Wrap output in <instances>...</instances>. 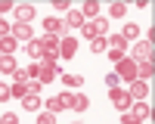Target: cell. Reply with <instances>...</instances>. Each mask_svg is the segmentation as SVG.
I'll use <instances>...</instances> for the list:
<instances>
[{
    "label": "cell",
    "instance_id": "cell-32",
    "mask_svg": "<svg viewBox=\"0 0 155 124\" xmlns=\"http://www.w3.org/2000/svg\"><path fill=\"white\" fill-rule=\"evenodd\" d=\"M121 124H140V121L130 115V112H121Z\"/></svg>",
    "mask_w": 155,
    "mask_h": 124
},
{
    "label": "cell",
    "instance_id": "cell-28",
    "mask_svg": "<svg viewBox=\"0 0 155 124\" xmlns=\"http://www.w3.org/2000/svg\"><path fill=\"white\" fill-rule=\"evenodd\" d=\"M37 124H56V115L53 112H41V115H37Z\"/></svg>",
    "mask_w": 155,
    "mask_h": 124
},
{
    "label": "cell",
    "instance_id": "cell-12",
    "mask_svg": "<svg viewBox=\"0 0 155 124\" xmlns=\"http://www.w3.org/2000/svg\"><path fill=\"white\" fill-rule=\"evenodd\" d=\"M134 62H149L152 59V44L149 41H140L137 47H134V56H130Z\"/></svg>",
    "mask_w": 155,
    "mask_h": 124
},
{
    "label": "cell",
    "instance_id": "cell-6",
    "mask_svg": "<svg viewBox=\"0 0 155 124\" xmlns=\"http://www.w3.org/2000/svg\"><path fill=\"white\" fill-rule=\"evenodd\" d=\"M41 44H44V59H59V44H62V37L47 34Z\"/></svg>",
    "mask_w": 155,
    "mask_h": 124
},
{
    "label": "cell",
    "instance_id": "cell-14",
    "mask_svg": "<svg viewBox=\"0 0 155 124\" xmlns=\"http://www.w3.org/2000/svg\"><path fill=\"white\" fill-rule=\"evenodd\" d=\"M9 34L16 37L19 44H22V41H25V44H28V41H34V37H31V25H12V28H9Z\"/></svg>",
    "mask_w": 155,
    "mask_h": 124
},
{
    "label": "cell",
    "instance_id": "cell-16",
    "mask_svg": "<svg viewBox=\"0 0 155 124\" xmlns=\"http://www.w3.org/2000/svg\"><path fill=\"white\" fill-rule=\"evenodd\" d=\"M81 16H84V22L99 19V3H96V0H87V3H84V9H81Z\"/></svg>",
    "mask_w": 155,
    "mask_h": 124
},
{
    "label": "cell",
    "instance_id": "cell-34",
    "mask_svg": "<svg viewBox=\"0 0 155 124\" xmlns=\"http://www.w3.org/2000/svg\"><path fill=\"white\" fill-rule=\"evenodd\" d=\"M9 9H12L9 0H0V19H3V12H9Z\"/></svg>",
    "mask_w": 155,
    "mask_h": 124
},
{
    "label": "cell",
    "instance_id": "cell-3",
    "mask_svg": "<svg viewBox=\"0 0 155 124\" xmlns=\"http://www.w3.org/2000/svg\"><path fill=\"white\" fill-rule=\"evenodd\" d=\"M115 74H118V81H124V84L137 81V62H134L130 56L118 59V62H115Z\"/></svg>",
    "mask_w": 155,
    "mask_h": 124
},
{
    "label": "cell",
    "instance_id": "cell-8",
    "mask_svg": "<svg viewBox=\"0 0 155 124\" xmlns=\"http://www.w3.org/2000/svg\"><path fill=\"white\" fill-rule=\"evenodd\" d=\"M74 53H78V37L74 34H65L62 44H59V59H71Z\"/></svg>",
    "mask_w": 155,
    "mask_h": 124
},
{
    "label": "cell",
    "instance_id": "cell-21",
    "mask_svg": "<svg viewBox=\"0 0 155 124\" xmlns=\"http://www.w3.org/2000/svg\"><path fill=\"white\" fill-rule=\"evenodd\" d=\"M22 106H25V112H37V109L44 106V99H41V96H25Z\"/></svg>",
    "mask_w": 155,
    "mask_h": 124
},
{
    "label": "cell",
    "instance_id": "cell-24",
    "mask_svg": "<svg viewBox=\"0 0 155 124\" xmlns=\"http://www.w3.org/2000/svg\"><path fill=\"white\" fill-rule=\"evenodd\" d=\"M106 47H109V44H106V37H93V41H90V50H93L96 56H99V53H106Z\"/></svg>",
    "mask_w": 155,
    "mask_h": 124
},
{
    "label": "cell",
    "instance_id": "cell-20",
    "mask_svg": "<svg viewBox=\"0 0 155 124\" xmlns=\"http://www.w3.org/2000/svg\"><path fill=\"white\" fill-rule=\"evenodd\" d=\"M62 84H65L68 90H78V87L84 84V74H62Z\"/></svg>",
    "mask_w": 155,
    "mask_h": 124
},
{
    "label": "cell",
    "instance_id": "cell-4",
    "mask_svg": "<svg viewBox=\"0 0 155 124\" xmlns=\"http://www.w3.org/2000/svg\"><path fill=\"white\" fill-rule=\"evenodd\" d=\"M106 56L109 59H115V62H118V59H124V50H127V41H124V37L121 34H112V37H106Z\"/></svg>",
    "mask_w": 155,
    "mask_h": 124
},
{
    "label": "cell",
    "instance_id": "cell-26",
    "mask_svg": "<svg viewBox=\"0 0 155 124\" xmlns=\"http://www.w3.org/2000/svg\"><path fill=\"white\" fill-rule=\"evenodd\" d=\"M62 109H65V106L59 103V96H50V99H47V112H53V115H59Z\"/></svg>",
    "mask_w": 155,
    "mask_h": 124
},
{
    "label": "cell",
    "instance_id": "cell-17",
    "mask_svg": "<svg viewBox=\"0 0 155 124\" xmlns=\"http://www.w3.org/2000/svg\"><path fill=\"white\" fill-rule=\"evenodd\" d=\"M71 109L81 115V112H87L90 109V96H84V93H71Z\"/></svg>",
    "mask_w": 155,
    "mask_h": 124
},
{
    "label": "cell",
    "instance_id": "cell-10",
    "mask_svg": "<svg viewBox=\"0 0 155 124\" xmlns=\"http://www.w3.org/2000/svg\"><path fill=\"white\" fill-rule=\"evenodd\" d=\"M44 31L56 34V37H65V25H62V19H56V16H47L44 19Z\"/></svg>",
    "mask_w": 155,
    "mask_h": 124
},
{
    "label": "cell",
    "instance_id": "cell-19",
    "mask_svg": "<svg viewBox=\"0 0 155 124\" xmlns=\"http://www.w3.org/2000/svg\"><path fill=\"white\" fill-rule=\"evenodd\" d=\"M28 56H31L34 62H41V59H44V44H41V41H28Z\"/></svg>",
    "mask_w": 155,
    "mask_h": 124
},
{
    "label": "cell",
    "instance_id": "cell-7",
    "mask_svg": "<svg viewBox=\"0 0 155 124\" xmlns=\"http://www.w3.org/2000/svg\"><path fill=\"white\" fill-rule=\"evenodd\" d=\"M127 112H130V115H134L140 124H146V121H149V112H152V109H149V103H146V99H134V106L127 109Z\"/></svg>",
    "mask_w": 155,
    "mask_h": 124
},
{
    "label": "cell",
    "instance_id": "cell-18",
    "mask_svg": "<svg viewBox=\"0 0 155 124\" xmlns=\"http://www.w3.org/2000/svg\"><path fill=\"white\" fill-rule=\"evenodd\" d=\"M19 65H16V59L12 56H0V74H16Z\"/></svg>",
    "mask_w": 155,
    "mask_h": 124
},
{
    "label": "cell",
    "instance_id": "cell-22",
    "mask_svg": "<svg viewBox=\"0 0 155 124\" xmlns=\"http://www.w3.org/2000/svg\"><path fill=\"white\" fill-rule=\"evenodd\" d=\"M9 96H12V99H25V96H28L25 81H16V84H12V87H9Z\"/></svg>",
    "mask_w": 155,
    "mask_h": 124
},
{
    "label": "cell",
    "instance_id": "cell-5",
    "mask_svg": "<svg viewBox=\"0 0 155 124\" xmlns=\"http://www.w3.org/2000/svg\"><path fill=\"white\" fill-rule=\"evenodd\" d=\"M109 99H112V106L118 109V112H127V109L134 106V99L127 96V90H121V87H112V90H109Z\"/></svg>",
    "mask_w": 155,
    "mask_h": 124
},
{
    "label": "cell",
    "instance_id": "cell-9",
    "mask_svg": "<svg viewBox=\"0 0 155 124\" xmlns=\"http://www.w3.org/2000/svg\"><path fill=\"white\" fill-rule=\"evenodd\" d=\"M127 96H130V99H146L149 96V81H130V84H127Z\"/></svg>",
    "mask_w": 155,
    "mask_h": 124
},
{
    "label": "cell",
    "instance_id": "cell-27",
    "mask_svg": "<svg viewBox=\"0 0 155 124\" xmlns=\"http://www.w3.org/2000/svg\"><path fill=\"white\" fill-rule=\"evenodd\" d=\"M124 12H127L124 3H112V6H109V16H112V19H124Z\"/></svg>",
    "mask_w": 155,
    "mask_h": 124
},
{
    "label": "cell",
    "instance_id": "cell-1",
    "mask_svg": "<svg viewBox=\"0 0 155 124\" xmlns=\"http://www.w3.org/2000/svg\"><path fill=\"white\" fill-rule=\"evenodd\" d=\"M59 62L56 59H41V62H37V81H41V84H50V81H56L59 78Z\"/></svg>",
    "mask_w": 155,
    "mask_h": 124
},
{
    "label": "cell",
    "instance_id": "cell-25",
    "mask_svg": "<svg viewBox=\"0 0 155 124\" xmlns=\"http://www.w3.org/2000/svg\"><path fill=\"white\" fill-rule=\"evenodd\" d=\"M41 87H44V84L37 81V78H34V81H25V90H28V96H41Z\"/></svg>",
    "mask_w": 155,
    "mask_h": 124
},
{
    "label": "cell",
    "instance_id": "cell-31",
    "mask_svg": "<svg viewBox=\"0 0 155 124\" xmlns=\"http://www.w3.org/2000/svg\"><path fill=\"white\" fill-rule=\"evenodd\" d=\"M59 103L65 106V109H71V90H65V93H59Z\"/></svg>",
    "mask_w": 155,
    "mask_h": 124
},
{
    "label": "cell",
    "instance_id": "cell-35",
    "mask_svg": "<svg viewBox=\"0 0 155 124\" xmlns=\"http://www.w3.org/2000/svg\"><path fill=\"white\" fill-rule=\"evenodd\" d=\"M9 28H12V25H9V22H3V19H0V37H6V34H9Z\"/></svg>",
    "mask_w": 155,
    "mask_h": 124
},
{
    "label": "cell",
    "instance_id": "cell-13",
    "mask_svg": "<svg viewBox=\"0 0 155 124\" xmlns=\"http://www.w3.org/2000/svg\"><path fill=\"white\" fill-rule=\"evenodd\" d=\"M62 25H65V28L81 31V28H84V16H81V9H68V12H65V19H62Z\"/></svg>",
    "mask_w": 155,
    "mask_h": 124
},
{
    "label": "cell",
    "instance_id": "cell-2",
    "mask_svg": "<svg viewBox=\"0 0 155 124\" xmlns=\"http://www.w3.org/2000/svg\"><path fill=\"white\" fill-rule=\"evenodd\" d=\"M81 34L87 37V41H93V37H109V19H93V22H84Z\"/></svg>",
    "mask_w": 155,
    "mask_h": 124
},
{
    "label": "cell",
    "instance_id": "cell-29",
    "mask_svg": "<svg viewBox=\"0 0 155 124\" xmlns=\"http://www.w3.org/2000/svg\"><path fill=\"white\" fill-rule=\"evenodd\" d=\"M106 87H109V90H112V87H121V81H118V74H106Z\"/></svg>",
    "mask_w": 155,
    "mask_h": 124
},
{
    "label": "cell",
    "instance_id": "cell-33",
    "mask_svg": "<svg viewBox=\"0 0 155 124\" xmlns=\"http://www.w3.org/2000/svg\"><path fill=\"white\" fill-rule=\"evenodd\" d=\"M6 99H12V96H9V87L0 84V103H6Z\"/></svg>",
    "mask_w": 155,
    "mask_h": 124
},
{
    "label": "cell",
    "instance_id": "cell-23",
    "mask_svg": "<svg viewBox=\"0 0 155 124\" xmlns=\"http://www.w3.org/2000/svg\"><path fill=\"white\" fill-rule=\"evenodd\" d=\"M121 37H124V41H137V37H140V25H124Z\"/></svg>",
    "mask_w": 155,
    "mask_h": 124
},
{
    "label": "cell",
    "instance_id": "cell-15",
    "mask_svg": "<svg viewBox=\"0 0 155 124\" xmlns=\"http://www.w3.org/2000/svg\"><path fill=\"white\" fill-rule=\"evenodd\" d=\"M19 50V41L12 34H6V37H0V56H12Z\"/></svg>",
    "mask_w": 155,
    "mask_h": 124
},
{
    "label": "cell",
    "instance_id": "cell-11",
    "mask_svg": "<svg viewBox=\"0 0 155 124\" xmlns=\"http://www.w3.org/2000/svg\"><path fill=\"white\" fill-rule=\"evenodd\" d=\"M12 9H16V25H31V19H34L31 3H22V6H12Z\"/></svg>",
    "mask_w": 155,
    "mask_h": 124
},
{
    "label": "cell",
    "instance_id": "cell-30",
    "mask_svg": "<svg viewBox=\"0 0 155 124\" xmlns=\"http://www.w3.org/2000/svg\"><path fill=\"white\" fill-rule=\"evenodd\" d=\"M0 124H19V115H12V112H6V115H0Z\"/></svg>",
    "mask_w": 155,
    "mask_h": 124
}]
</instances>
